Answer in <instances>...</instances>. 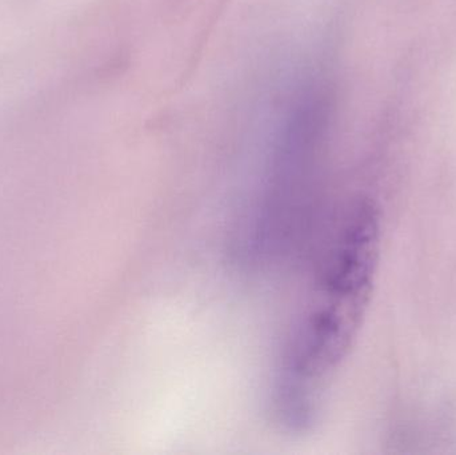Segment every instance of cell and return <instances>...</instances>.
<instances>
[{
  "label": "cell",
  "instance_id": "obj_1",
  "mask_svg": "<svg viewBox=\"0 0 456 455\" xmlns=\"http://www.w3.org/2000/svg\"><path fill=\"white\" fill-rule=\"evenodd\" d=\"M382 216L358 198L330 227L284 349L276 409L284 425L315 421L323 392L353 349L363 325L379 264Z\"/></svg>",
  "mask_w": 456,
  "mask_h": 455
}]
</instances>
